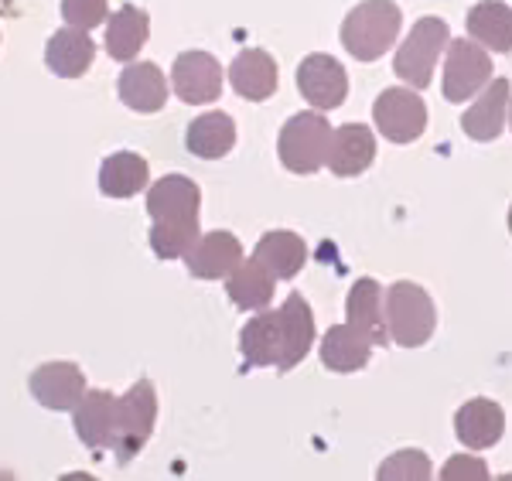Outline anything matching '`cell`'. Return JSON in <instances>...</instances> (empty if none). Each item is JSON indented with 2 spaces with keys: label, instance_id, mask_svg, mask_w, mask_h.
<instances>
[{
  "label": "cell",
  "instance_id": "cell-1",
  "mask_svg": "<svg viewBox=\"0 0 512 481\" xmlns=\"http://www.w3.org/2000/svg\"><path fill=\"white\" fill-rule=\"evenodd\" d=\"M198 209H202V188L185 174H168L154 181L147 192V215H151V250L158 260H185L195 246Z\"/></svg>",
  "mask_w": 512,
  "mask_h": 481
},
{
  "label": "cell",
  "instance_id": "cell-2",
  "mask_svg": "<svg viewBox=\"0 0 512 481\" xmlns=\"http://www.w3.org/2000/svg\"><path fill=\"white\" fill-rule=\"evenodd\" d=\"M403 14L393 0H362L342 21V45L355 62H376L396 45Z\"/></svg>",
  "mask_w": 512,
  "mask_h": 481
},
{
  "label": "cell",
  "instance_id": "cell-3",
  "mask_svg": "<svg viewBox=\"0 0 512 481\" xmlns=\"http://www.w3.org/2000/svg\"><path fill=\"white\" fill-rule=\"evenodd\" d=\"M386 328L390 338L403 348H420L431 342L437 328V308L424 287L400 280L386 290Z\"/></svg>",
  "mask_w": 512,
  "mask_h": 481
},
{
  "label": "cell",
  "instance_id": "cell-4",
  "mask_svg": "<svg viewBox=\"0 0 512 481\" xmlns=\"http://www.w3.org/2000/svg\"><path fill=\"white\" fill-rule=\"evenodd\" d=\"M154 424H158V393H154L151 379H137L127 389V396H120L117 403V437H113V454L117 464L127 468L130 461L144 451V444L151 441Z\"/></svg>",
  "mask_w": 512,
  "mask_h": 481
},
{
  "label": "cell",
  "instance_id": "cell-5",
  "mask_svg": "<svg viewBox=\"0 0 512 481\" xmlns=\"http://www.w3.org/2000/svg\"><path fill=\"white\" fill-rule=\"evenodd\" d=\"M328 140H332L328 116H321L318 110L294 113L277 137L280 164L294 174H315L328 157Z\"/></svg>",
  "mask_w": 512,
  "mask_h": 481
},
{
  "label": "cell",
  "instance_id": "cell-6",
  "mask_svg": "<svg viewBox=\"0 0 512 481\" xmlns=\"http://www.w3.org/2000/svg\"><path fill=\"white\" fill-rule=\"evenodd\" d=\"M444 48H448V21L420 18L414 28H410V35L403 38V45L396 48L393 72L407 82L410 89H427Z\"/></svg>",
  "mask_w": 512,
  "mask_h": 481
},
{
  "label": "cell",
  "instance_id": "cell-7",
  "mask_svg": "<svg viewBox=\"0 0 512 481\" xmlns=\"http://www.w3.org/2000/svg\"><path fill=\"white\" fill-rule=\"evenodd\" d=\"M492 79V58L475 38H458L448 45V62H444V99L448 103H465L482 93Z\"/></svg>",
  "mask_w": 512,
  "mask_h": 481
},
{
  "label": "cell",
  "instance_id": "cell-8",
  "mask_svg": "<svg viewBox=\"0 0 512 481\" xmlns=\"http://www.w3.org/2000/svg\"><path fill=\"white\" fill-rule=\"evenodd\" d=\"M373 120L390 144H410L427 130V106L417 89H383L373 103Z\"/></svg>",
  "mask_w": 512,
  "mask_h": 481
},
{
  "label": "cell",
  "instance_id": "cell-9",
  "mask_svg": "<svg viewBox=\"0 0 512 481\" xmlns=\"http://www.w3.org/2000/svg\"><path fill=\"white\" fill-rule=\"evenodd\" d=\"M171 89L188 106L216 103L222 93V65L209 52H181L171 65Z\"/></svg>",
  "mask_w": 512,
  "mask_h": 481
},
{
  "label": "cell",
  "instance_id": "cell-10",
  "mask_svg": "<svg viewBox=\"0 0 512 481\" xmlns=\"http://www.w3.org/2000/svg\"><path fill=\"white\" fill-rule=\"evenodd\" d=\"M28 389L35 403H41L45 410L72 413L86 396V376H82L76 362H45V366L31 372Z\"/></svg>",
  "mask_w": 512,
  "mask_h": 481
},
{
  "label": "cell",
  "instance_id": "cell-11",
  "mask_svg": "<svg viewBox=\"0 0 512 481\" xmlns=\"http://www.w3.org/2000/svg\"><path fill=\"white\" fill-rule=\"evenodd\" d=\"M297 89L315 110H335L349 96V76L332 55H308L297 65Z\"/></svg>",
  "mask_w": 512,
  "mask_h": 481
},
{
  "label": "cell",
  "instance_id": "cell-12",
  "mask_svg": "<svg viewBox=\"0 0 512 481\" xmlns=\"http://www.w3.org/2000/svg\"><path fill=\"white\" fill-rule=\"evenodd\" d=\"M117 403H120V396L106 393V389H86V396H82L79 406L72 410L76 434L89 451H106V447H113V437H117Z\"/></svg>",
  "mask_w": 512,
  "mask_h": 481
},
{
  "label": "cell",
  "instance_id": "cell-13",
  "mask_svg": "<svg viewBox=\"0 0 512 481\" xmlns=\"http://www.w3.org/2000/svg\"><path fill=\"white\" fill-rule=\"evenodd\" d=\"M243 263V246L233 232H205L195 239V246L185 253V267L198 280H222Z\"/></svg>",
  "mask_w": 512,
  "mask_h": 481
},
{
  "label": "cell",
  "instance_id": "cell-14",
  "mask_svg": "<svg viewBox=\"0 0 512 481\" xmlns=\"http://www.w3.org/2000/svg\"><path fill=\"white\" fill-rule=\"evenodd\" d=\"M376 161V137L366 123H345V127L332 130L328 140V171L338 178H355Z\"/></svg>",
  "mask_w": 512,
  "mask_h": 481
},
{
  "label": "cell",
  "instance_id": "cell-15",
  "mask_svg": "<svg viewBox=\"0 0 512 481\" xmlns=\"http://www.w3.org/2000/svg\"><path fill=\"white\" fill-rule=\"evenodd\" d=\"M454 434H458V441L465 447H472V451H485V447L499 444L502 434H506V413H502L499 403L485 400V396L468 400L454 413Z\"/></svg>",
  "mask_w": 512,
  "mask_h": 481
},
{
  "label": "cell",
  "instance_id": "cell-16",
  "mask_svg": "<svg viewBox=\"0 0 512 481\" xmlns=\"http://www.w3.org/2000/svg\"><path fill=\"white\" fill-rule=\"evenodd\" d=\"M120 99L137 113H158L168 103V79L154 62H127L117 79Z\"/></svg>",
  "mask_w": 512,
  "mask_h": 481
},
{
  "label": "cell",
  "instance_id": "cell-17",
  "mask_svg": "<svg viewBox=\"0 0 512 481\" xmlns=\"http://www.w3.org/2000/svg\"><path fill=\"white\" fill-rule=\"evenodd\" d=\"M512 86L506 79H489V86L482 89V96L475 99L472 106L461 116V130H465L472 140H495L506 127V106H509Z\"/></svg>",
  "mask_w": 512,
  "mask_h": 481
},
{
  "label": "cell",
  "instance_id": "cell-18",
  "mask_svg": "<svg viewBox=\"0 0 512 481\" xmlns=\"http://www.w3.org/2000/svg\"><path fill=\"white\" fill-rule=\"evenodd\" d=\"M345 314H349V325L366 335L373 345L390 342V328H386V308H383V290L373 277L355 280L349 290V301H345Z\"/></svg>",
  "mask_w": 512,
  "mask_h": 481
},
{
  "label": "cell",
  "instance_id": "cell-19",
  "mask_svg": "<svg viewBox=\"0 0 512 481\" xmlns=\"http://www.w3.org/2000/svg\"><path fill=\"white\" fill-rule=\"evenodd\" d=\"M239 352H243L246 366L263 369V366H277L280 352H284V331H280V311H256V318H250L239 331Z\"/></svg>",
  "mask_w": 512,
  "mask_h": 481
},
{
  "label": "cell",
  "instance_id": "cell-20",
  "mask_svg": "<svg viewBox=\"0 0 512 481\" xmlns=\"http://www.w3.org/2000/svg\"><path fill=\"white\" fill-rule=\"evenodd\" d=\"M229 82L243 99L250 103H263L277 93V62L263 48H243L236 62L229 65Z\"/></svg>",
  "mask_w": 512,
  "mask_h": 481
},
{
  "label": "cell",
  "instance_id": "cell-21",
  "mask_svg": "<svg viewBox=\"0 0 512 481\" xmlns=\"http://www.w3.org/2000/svg\"><path fill=\"white\" fill-rule=\"evenodd\" d=\"M280 311V331H284V352H280L277 369L291 372L297 362H304V355L315 345V314H311L308 301L301 294H291Z\"/></svg>",
  "mask_w": 512,
  "mask_h": 481
},
{
  "label": "cell",
  "instance_id": "cell-22",
  "mask_svg": "<svg viewBox=\"0 0 512 481\" xmlns=\"http://www.w3.org/2000/svg\"><path fill=\"white\" fill-rule=\"evenodd\" d=\"M93 58H96L93 38L82 35L79 28H69V24H65L62 31H55V35L48 38L45 65L59 79H82L89 69H93Z\"/></svg>",
  "mask_w": 512,
  "mask_h": 481
},
{
  "label": "cell",
  "instance_id": "cell-23",
  "mask_svg": "<svg viewBox=\"0 0 512 481\" xmlns=\"http://www.w3.org/2000/svg\"><path fill=\"white\" fill-rule=\"evenodd\" d=\"M147 35H151V18L137 4H123L117 14L106 18V52L123 65L140 55V48L147 45Z\"/></svg>",
  "mask_w": 512,
  "mask_h": 481
},
{
  "label": "cell",
  "instance_id": "cell-24",
  "mask_svg": "<svg viewBox=\"0 0 512 481\" xmlns=\"http://www.w3.org/2000/svg\"><path fill=\"white\" fill-rule=\"evenodd\" d=\"M185 147L195 157H202V161H219V157H226L236 147L233 116L222 113V110L195 116L192 127H188V134H185Z\"/></svg>",
  "mask_w": 512,
  "mask_h": 481
},
{
  "label": "cell",
  "instance_id": "cell-25",
  "mask_svg": "<svg viewBox=\"0 0 512 481\" xmlns=\"http://www.w3.org/2000/svg\"><path fill=\"white\" fill-rule=\"evenodd\" d=\"M151 181V168L134 151H117L99 164V192L106 198H134Z\"/></svg>",
  "mask_w": 512,
  "mask_h": 481
},
{
  "label": "cell",
  "instance_id": "cell-26",
  "mask_svg": "<svg viewBox=\"0 0 512 481\" xmlns=\"http://www.w3.org/2000/svg\"><path fill=\"white\" fill-rule=\"evenodd\" d=\"M274 287H277V277L263 267L256 256H253V260H246V263H239V267L226 277L229 301H233L236 308H243V311L270 308V301H274Z\"/></svg>",
  "mask_w": 512,
  "mask_h": 481
},
{
  "label": "cell",
  "instance_id": "cell-27",
  "mask_svg": "<svg viewBox=\"0 0 512 481\" xmlns=\"http://www.w3.org/2000/svg\"><path fill=\"white\" fill-rule=\"evenodd\" d=\"M256 260L263 263L277 280H291L301 273V267L308 263V246L297 232H287V229H274L267 236H260L253 250Z\"/></svg>",
  "mask_w": 512,
  "mask_h": 481
},
{
  "label": "cell",
  "instance_id": "cell-28",
  "mask_svg": "<svg viewBox=\"0 0 512 481\" xmlns=\"http://www.w3.org/2000/svg\"><path fill=\"white\" fill-rule=\"evenodd\" d=\"M369 355H373V342L359 335L352 325H335L321 338V362L332 372H359L366 369Z\"/></svg>",
  "mask_w": 512,
  "mask_h": 481
},
{
  "label": "cell",
  "instance_id": "cell-29",
  "mask_svg": "<svg viewBox=\"0 0 512 481\" xmlns=\"http://www.w3.org/2000/svg\"><path fill=\"white\" fill-rule=\"evenodd\" d=\"M468 35L492 52H512V7L502 0H478L468 11Z\"/></svg>",
  "mask_w": 512,
  "mask_h": 481
},
{
  "label": "cell",
  "instance_id": "cell-30",
  "mask_svg": "<svg viewBox=\"0 0 512 481\" xmlns=\"http://www.w3.org/2000/svg\"><path fill=\"white\" fill-rule=\"evenodd\" d=\"M431 458L424 451H400L379 464V481H427L431 478Z\"/></svg>",
  "mask_w": 512,
  "mask_h": 481
},
{
  "label": "cell",
  "instance_id": "cell-31",
  "mask_svg": "<svg viewBox=\"0 0 512 481\" xmlns=\"http://www.w3.org/2000/svg\"><path fill=\"white\" fill-rule=\"evenodd\" d=\"M62 18L69 28L93 31L110 18V4L106 0H62Z\"/></svg>",
  "mask_w": 512,
  "mask_h": 481
},
{
  "label": "cell",
  "instance_id": "cell-32",
  "mask_svg": "<svg viewBox=\"0 0 512 481\" xmlns=\"http://www.w3.org/2000/svg\"><path fill=\"white\" fill-rule=\"evenodd\" d=\"M444 481H489V468L478 458H465V454H454V458L441 468Z\"/></svg>",
  "mask_w": 512,
  "mask_h": 481
},
{
  "label": "cell",
  "instance_id": "cell-33",
  "mask_svg": "<svg viewBox=\"0 0 512 481\" xmlns=\"http://www.w3.org/2000/svg\"><path fill=\"white\" fill-rule=\"evenodd\" d=\"M509 232H512V209H509Z\"/></svg>",
  "mask_w": 512,
  "mask_h": 481
},
{
  "label": "cell",
  "instance_id": "cell-34",
  "mask_svg": "<svg viewBox=\"0 0 512 481\" xmlns=\"http://www.w3.org/2000/svg\"><path fill=\"white\" fill-rule=\"evenodd\" d=\"M509 123H512V113H509Z\"/></svg>",
  "mask_w": 512,
  "mask_h": 481
}]
</instances>
